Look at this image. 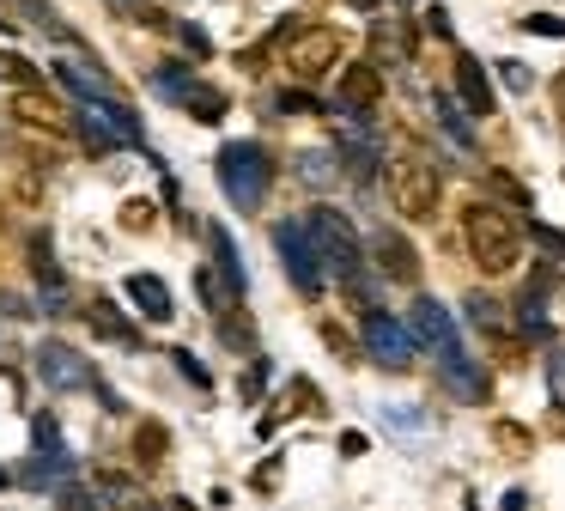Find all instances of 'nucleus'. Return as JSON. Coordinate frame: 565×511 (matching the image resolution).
Here are the masks:
<instances>
[{
	"label": "nucleus",
	"instance_id": "1",
	"mask_svg": "<svg viewBox=\"0 0 565 511\" xmlns=\"http://www.w3.org/2000/svg\"><path fill=\"white\" fill-rule=\"evenodd\" d=\"M462 238H468V256L487 268V274H511L517 256H523L529 226H517V219H511L505 207H493V201H474V207L462 213Z\"/></svg>",
	"mask_w": 565,
	"mask_h": 511
},
{
	"label": "nucleus",
	"instance_id": "2",
	"mask_svg": "<svg viewBox=\"0 0 565 511\" xmlns=\"http://www.w3.org/2000/svg\"><path fill=\"white\" fill-rule=\"evenodd\" d=\"M219 189L237 213H256L274 189V159L262 140H225L219 146Z\"/></svg>",
	"mask_w": 565,
	"mask_h": 511
},
{
	"label": "nucleus",
	"instance_id": "3",
	"mask_svg": "<svg viewBox=\"0 0 565 511\" xmlns=\"http://www.w3.org/2000/svg\"><path fill=\"white\" fill-rule=\"evenodd\" d=\"M274 256L286 262V280L298 286V299H322V280H329V262H322L310 219H280L274 226Z\"/></svg>",
	"mask_w": 565,
	"mask_h": 511
},
{
	"label": "nucleus",
	"instance_id": "4",
	"mask_svg": "<svg viewBox=\"0 0 565 511\" xmlns=\"http://www.w3.org/2000/svg\"><path fill=\"white\" fill-rule=\"evenodd\" d=\"M304 219H310V238H316L322 262H329V274H335V280H353V274L365 268V250H359L353 219H347L341 207H310Z\"/></svg>",
	"mask_w": 565,
	"mask_h": 511
},
{
	"label": "nucleus",
	"instance_id": "5",
	"mask_svg": "<svg viewBox=\"0 0 565 511\" xmlns=\"http://www.w3.org/2000/svg\"><path fill=\"white\" fill-rule=\"evenodd\" d=\"M389 207L401 213V219H432L438 213V171L426 165V159H414V153H401V159H389Z\"/></svg>",
	"mask_w": 565,
	"mask_h": 511
},
{
	"label": "nucleus",
	"instance_id": "6",
	"mask_svg": "<svg viewBox=\"0 0 565 511\" xmlns=\"http://www.w3.org/2000/svg\"><path fill=\"white\" fill-rule=\"evenodd\" d=\"M359 335H365V353L383 365V372H408V365H414V353H420L414 323H401V317H389V311H365Z\"/></svg>",
	"mask_w": 565,
	"mask_h": 511
},
{
	"label": "nucleus",
	"instance_id": "7",
	"mask_svg": "<svg viewBox=\"0 0 565 511\" xmlns=\"http://www.w3.org/2000/svg\"><path fill=\"white\" fill-rule=\"evenodd\" d=\"M31 365H37L43 390H55V396H86L92 390V359L79 347H67V341H37Z\"/></svg>",
	"mask_w": 565,
	"mask_h": 511
},
{
	"label": "nucleus",
	"instance_id": "8",
	"mask_svg": "<svg viewBox=\"0 0 565 511\" xmlns=\"http://www.w3.org/2000/svg\"><path fill=\"white\" fill-rule=\"evenodd\" d=\"M79 122H86V146L92 153H116V146H140V122L128 104L116 98H92V104H79Z\"/></svg>",
	"mask_w": 565,
	"mask_h": 511
},
{
	"label": "nucleus",
	"instance_id": "9",
	"mask_svg": "<svg viewBox=\"0 0 565 511\" xmlns=\"http://www.w3.org/2000/svg\"><path fill=\"white\" fill-rule=\"evenodd\" d=\"M341 61V31L329 25H304L298 37H286V73L292 80H322Z\"/></svg>",
	"mask_w": 565,
	"mask_h": 511
},
{
	"label": "nucleus",
	"instance_id": "10",
	"mask_svg": "<svg viewBox=\"0 0 565 511\" xmlns=\"http://www.w3.org/2000/svg\"><path fill=\"white\" fill-rule=\"evenodd\" d=\"M341 165L353 171V183H377L383 177V134L371 128V116H353L341 110Z\"/></svg>",
	"mask_w": 565,
	"mask_h": 511
},
{
	"label": "nucleus",
	"instance_id": "11",
	"mask_svg": "<svg viewBox=\"0 0 565 511\" xmlns=\"http://www.w3.org/2000/svg\"><path fill=\"white\" fill-rule=\"evenodd\" d=\"M438 384L450 390V402H468V408H480V402L493 396V378H487V365H480V359H468L462 347L438 353Z\"/></svg>",
	"mask_w": 565,
	"mask_h": 511
},
{
	"label": "nucleus",
	"instance_id": "12",
	"mask_svg": "<svg viewBox=\"0 0 565 511\" xmlns=\"http://www.w3.org/2000/svg\"><path fill=\"white\" fill-rule=\"evenodd\" d=\"M371 262H377V274L383 280H401V286H420V250L401 238V232H371Z\"/></svg>",
	"mask_w": 565,
	"mask_h": 511
},
{
	"label": "nucleus",
	"instance_id": "13",
	"mask_svg": "<svg viewBox=\"0 0 565 511\" xmlns=\"http://www.w3.org/2000/svg\"><path fill=\"white\" fill-rule=\"evenodd\" d=\"M408 323H414L420 347H432V353H450V347H462V335H456V317H450V311L432 299V292H420V299H414Z\"/></svg>",
	"mask_w": 565,
	"mask_h": 511
},
{
	"label": "nucleus",
	"instance_id": "14",
	"mask_svg": "<svg viewBox=\"0 0 565 511\" xmlns=\"http://www.w3.org/2000/svg\"><path fill=\"white\" fill-rule=\"evenodd\" d=\"M377 98H383V73H377V61H353V67L341 73V86H335V110L371 116Z\"/></svg>",
	"mask_w": 565,
	"mask_h": 511
},
{
	"label": "nucleus",
	"instance_id": "15",
	"mask_svg": "<svg viewBox=\"0 0 565 511\" xmlns=\"http://www.w3.org/2000/svg\"><path fill=\"white\" fill-rule=\"evenodd\" d=\"M13 481H19V487H31V493H49V487L73 481V457H67V451H37V457L13 463Z\"/></svg>",
	"mask_w": 565,
	"mask_h": 511
},
{
	"label": "nucleus",
	"instance_id": "16",
	"mask_svg": "<svg viewBox=\"0 0 565 511\" xmlns=\"http://www.w3.org/2000/svg\"><path fill=\"white\" fill-rule=\"evenodd\" d=\"M456 98H462L474 116H493V104H499L493 86H487V67H480V55H468V49L456 55Z\"/></svg>",
	"mask_w": 565,
	"mask_h": 511
},
{
	"label": "nucleus",
	"instance_id": "17",
	"mask_svg": "<svg viewBox=\"0 0 565 511\" xmlns=\"http://www.w3.org/2000/svg\"><path fill=\"white\" fill-rule=\"evenodd\" d=\"M7 116H13V122H25V128H43V134H55V128H61V104H55L49 92H37V86H19V92H13V104H7Z\"/></svg>",
	"mask_w": 565,
	"mask_h": 511
},
{
	"label": "nucleus",
	"instance_id": "18",
	"mask_svg": "<svg viewBox=\"0 0 565 511\" xmlns=\"http://www.w3.org/2000/svg\"><path fill=\"white\" fill-rule=\"evenodd\" d=\"M195 292H201V305L213 311V317H225V311H237V299H244V286H237L219 262H207V268H195Z\"/></svg>",
	"mask_w": 565,
	"mask_h": 511
},
{
	"label": "nucleus",
	"instance_id": "19",
	"mask_svg": "<svg viewBox=\"0 0 565 511\" xmlns=\"http://www.w3.org/2000/svg\"><path fill=\"white\" fill-rule=\"evenodd\" d=\"M432 110H438V128H444V140L456 146V153H474V110L456 98V92H432Z\"/></svg>",
	"mask_w": 565,
	"mask_h": 511
},
{
	"label": "nucleus",
	"instance_id": "20",
	"mask_svg": "<svg viewBox=\"0 0 565 511\" xmlns=\"http://www.w3.org/2000/svg\"><path fill=\"white\" fill-rule=\"evenodd\" d=\"M414 25L408 19H389V25H371V61H408L414 55Z\"/></svg>",
	"mask_w": 565,
	"mask_h": 511
},
{
	"label": "nucleus",
	"instance_id": "21",
	"mask_svg": "<svg viewBox=\"0 0 565 511\" xmlns=\"http://www.w3.org/2000/svg\"><path fill=\"white\" fill-rule=\"evenodd\" d=\"M201 92V80L183 67V61H165V67H152V98H165V104H183L189 110V98Z\"/></svg>",
	"mask_w": 565,
	"mask_h": 511
},
{
	"label": "nucleus",
	"instance_id": "22",
	"mask_svg": "<svg viewBox=\"0 0 565 511\" xmlns=\"http://www.w3.org/2000/svg\"><path fill=\"white\" fill-rule=\"evenodd\" d=\"M128 299L152 317V323H171V292H165V280H158V274H128Z\"/></svg>",
	"mask_w": 565,
	"mask_h": 511
},
{
	"label": "nucleus",
	"instance_id": "23",
	"mask_svg": "<svg viewBox=\"0 0 565 511\" xmlns=\"http://www.w3.org/2000/svg\"><path fill=\"white\" fill-rule=\"evenodd\" d=\"M165 457H171V432L158 426V420H140L134 426V463L146 475H158V469H165Z\"/></svg>",
	"mask_w": 565,
	"mask_h": 511
},
{
	"label": "nucleus",
	"instance_id": "24",
	"mask_svg": "<svg viewBox=\"0 0 565 511\" xmlns=\"http://www.w3.org/2000/svg\"><path fill=\"white\" fill-rule=\"evenodd\" d=\"M55 80L79 98V104H92V98H110V80H104V67H79V61H55Z\"/></svg>",
	"mask_w": 565,
	"mask_h": 511
},
{
	"label": "nucleus",
	"instance_id": "25",
	"mask_svg": "<svg viewBox=\"0 0 565 511\" xmlns=\"http://www.w3.org/2000/svg\"><path fill=\"white\" fill-rule=\"evenodd\" d=\"M201 238H207V250H213V262L237 280V286H250V268H244V256H237V244H231V232L225 226H213V219H201Z\"/></svg>",
	"mask_w": 565,
	"mask_h": 511
},
{
	"label": "nucleus",
	"instance_id": "26",
	"mask_svg": "<svg viewBox=\"0 0 565 511\" xmlns=\"http://www.w3.org/2000/svg\"><path fill=\"white\" fill-rule=\"evenodd\" d=\"M98 487H104V499H110V511H171V505H158V499H146L128 475H98Z\"/></svg>",
	"mask_w": 565,
	"mask_h": 511
},
{
	"label": "nucleus",
	"instance_id": "27",
	"mask_svg": "<svg viewBox=\"0 0 565 511\" xmlns=\"http://www.w3.org/2000/svg\"><path fill=\"white\" fill-rule=\"evenodd\" d=\"M92 329H98L104 341H116V347H146V335H140V329H128V317H122L110 299H98V305H92Z\"/></svg>",
	"mask_w": 565,
	"mask_h": 511
},
{
	"label": "nucleus",
	"instance_id": "28",
	"mask_svg": "<svg viewBox=\"0 0 565 511\" xmlns=\"http://www.w3.org/2000/svg\"><path fill=\"white\" fill-rule=\"evenodd\" d=\"M292 171H298V183H310V189H335V183H341V159H335V153H298Z\"/></svg>",
	"mask_w": 565,
	"mask_h": 511
},
{
	"label": "nucleus",
	"instance_id": "29",
	"mask_svg": "<svg viewBox=\"0 0 565 511\" xmlns=\"http://www.w3.org/2000/svg\"><path fill=\"white\" fill-rule=\"evenodd\" d=\"M462 311H468V323H474L480 335H505V305H499V299H487V292H468Z\"/></svg>",
	"mask_w": 565,
	"mask_h": 511
},
{
	"label": "nucleus",
	"instance_id": "30",
	"mask_svg": "<svg viewBox=\"0 0 565 511\" xmlns=\"http://www.w3.org/2000/svg\"><path fill=\"white\" fill-rule=\"evenodd\" d=\"M517 329H523L529 341H553V329H547V311H541V286H529L523 299H517Z\"/></svg>",
	"mask_w": 565,
	"mask_h": 511
},
{
	"label": "nucleus",
	"instance_id": "31",
	"mask_svg": "<svg viewBox=\"0 0 565 511\" xmlns=\"http://www.w3.org/2000/svg\"><path fill=\"white\" fill-rule=\"evenodd\" d=\"M341 292L359 305V311H377V299H383V274H371V268H359L353 280H341Z\"/></svg>",
	"mask_w": 565,
	"mask_h": 511
},
{
	"label": "nucleus",
	"instance_id": "32",
	"mask_svg": "<svg viewBox=\"0 0 565 511\" xmlns=\"http://www.w3.org/2000/svg\"><path fill=\"white\" fill-rule=\"evenodd\" d=\"M268 378H274V365H268V359H250V372L237 378V402H250V408H256V402L268 396Z\"/></svg>",
	"mask_w": 565,
	"mask_h": 511
},
{
	"label": "nucleus",
	"instance_id": "33",
	"mask_svg": "<svg viewBox=\"0 0 565 511\" xmlns=\"http://www.w3.org/2000/svg\"><path fill=\"white\" fill-rule=\"evenodd\" d=\"M219 335H225L231 353H250V347H256V329H250L244 311H225V317H219Z\"/></svg>",
	"mask_w": 565,
	"mask_h": 511
},
{
	"label": "nucleus",
	"instance_id": "34",
	"mask_svg": "<svg viewBox=\"0 0 565 511\" xmlns=\"http://www.w3.org/2000/svg\"><path fill=\"white\" fill-rule=\"evenodd\" d=\"M116 219H122L128 232H152V226H158V207L134 195V201H122V207H116Z\"/></svg>",
	"mask_w": 565,
	"mask_h": 511
},
{
	"label": "nucleus",
	"instance_id": "35",
	"mask_svg": "<svg viewBox=\"0 0 565 511\" xmlns=\"http://www.w3.org/2000/svg\"><path fill=\"white\" fill-rule=\"evenodd\" d=\"M487 189H493V201H505V207H529V189H523L511 171H487Z\"/></svg>",
	"mask_w": 565,
	"mask_h": 511
},
{
	"label": "nucleus",
	"instance_id": "36",
	"mask_svg": "<svg viewBox=\"0 0 565 511\" xmlns=\"http://www.w3.org/2000/svg\"><path fill=\"white\" fill-rule=\"evenodd\" d=\"M31 445H37V451H61V420H55L49 408L31 414Z\"/></svg>",
	"mask_w": 565,
	"mask_h": 511
},
{
	"label": "nucleus",
	"instance_id": "37",
	"mask_svg": "<svg viewBox=\"0 0 565 511\" xmlns=\"http://www.w3.org/2000/svg\"><path fill=\"white\" fill-rule=\"evenodd\" d=\"M55 505H61V511H98V499L79 487V481H61V487H55Z\"/></svg>",
	"mask_w": 565,
	"mask_h": 511
},
{
	"label": "nucleus",
	"instance_id": "38",
	"mask_svg": "<svg viewBox=\"0 0 565 511\" xmlns=\"http://www.w3.org/2000/svg\"><path fill=\"white\" fill-rule=\"evenodd\" d=\"M189 116H195V122H219V116H225V92H195V98H189Z\"/></svg>",
	"mask_w": 565,
	"mask_h": 511
},
{
	"label": "nucleus",
	"instance_id": "39",
	"mask_svg": "<svg viewBox=\"0 0 565 511\" xmlns=\"http://www.w3.org/2000/svg\"><path fill=\"white\" fill-rule=\"evenodd\" d=\"M523 31H529V37H553V43H565V19H559V13H529Z\"/></svg>",
	"mask_w": 565,
	"mask_h": 511
},
{
	"label": "nucleus",
	"instance_id": "40",
	"mask_svg": "<svg viewBox=\"0 0 565 511\" xmlns=\"http://www.w3.org/2000/svg\"><path fill=\"white\" fill-rule=\"evenodd\" d=\"M171 359H177V372H183V378H189V384H195V390H213V378H207V365H201V359H195V353H189V347H177V353H171Z\"/></svg>",
	"mask_w": 565,
	"mask_h": 511
},
{
	"label": "nucleus",
	"instance_id": "41",
	"mask_svg": "<svg viewBox=\"0 0 565 511\" xmlns=\"http://www.w3.org/2000/svg\"><path fill=\"white\" fill-rule=\"evenodd\" d=\"M529 238H535V250H541V256L565 262V232H553V226H529Z\"/></svg>",
	"mask_w": 565,
	"mask_h": 511
},
{
	"label": "nucleus",
	"instance_id": "42",
	"mask_svg": "<svg viewBox=\"0 0 565 511\" xmlns=\"http://www.w3.org/2000/svg\"><path fill=\"white\" fill-rule=\"evenodd\" d=\"M499 80H505L511 92H535V73H529L523 61H499Z\"/></svg>",
	"mask_w": 565,
	"mask_h": 511
},
{
	"label": "nucleus",
	"instance_id": "43",
	"mask_svg": "<svg viewBox=\"0 0 565 511\" xmlns=\"http://www.w3.org/2000/svg\"><path fill=\"white\" fill-rule=\"evenodd\" d=\"M177 37H183V49H189L195 61H207V55H213V37H207L201 25H177Z\"/></svg>",
	"mask_w": 565,
	"mask_h": 511
},
{
	"label": "nucleus",
	"instance_id": "44",
	"mask_svg": "<svg viewBox=\"0 0 565 511\" xmlns=\"http://www.w3.org/2000/svg\"><path fill=\"white\" fill-rule=\"evenodd\" d=\"M0 73H7V80H19V86H37V67H31L25 55H0Z\"/></svg>",
	"mask_w": 565,
	"mask_h": 511
},
{
	"label": "nucleus",
	"instance_id": "45",
	"mask_svg": "<svg viewBox=\"0 0 565 511\" xmlns=\"http://www.w3.org/2000/svg\"><path fill=\"white\" fill-rule=\"evenodd\" d=\"M426 31H432L438 43H450V37H456V31H450V13H444V7H426Z\"/></svg>",
	"mask_w": 565,
	"mask_h": 511
},
{
	"label": "nucleus",
	"instance_id": "46",
	"mask_svg": "<svg viewBox=\"0 0 565 511\" xmlns=\"http://www.w3.org/2000/svg\"><path fill=\"white\" fill-rule=\"evenodd\" d=\"M274 104H280V110H322V104H316L310 92H298V86H286V92H280Z\"/></svg>",
	"mask_w": 565,
	"mask_h": 511
},
{
	"label": "nucleus",
	"instance_id": "47",
	"mask_svg": "<svg viewBox=\"0 0 565 511\" xmlns=\"http://www.w3.org/2000/svg\"><path fill=\"white\" fill-rule=\"evenodd\" d=\"M322 341H329V347H335L341 359H353V341L341 335V323H322Z\"/></svg>",
	"mask_w": 565,
	"mask_h": 511
},
{
	"label": "nucleus",
	"instance_id": "48",
	"mask_svg": "<svg viewBox=\"0 0 565 511\" xmlns=\"http://www.w3.org/2000/svg\"><path fill=\"white\" fill-rule=\"evenodd\" d=\"M553 98H559V116H565V73H559V86H553Z\"/></svg>",
	"mask_w": 565,
	"mask_h": 511
},
{
	"label": "nucleus",
	"instance_id": "49",
	"mask_svg": "<svg viewBox=\"0 0 565 511\" xmlns=\"http://www.w3.org/2000/svg\"><path fill=\"white\" fill-rule=\"evenodd\" d=\"M347 7H359V13H371V7H377V0H347Z\"/></svg>",
	"mask_w": 565,
	"mask_h": 511
},
{
	"label": "nucleus",
	"instance_id": "50",
	"mask_svg": "<svg viewBox=\"0 0 565 511\" xmlns=\"http://www.w3.org/2000/svg\"><path fill=\"white\" fill-rule=\"evenodd\" d=\"M0 487H19V481H13V469H0Z\"/></svg>",
	"mask_w": 565,
	"mask_h": 511
},
{
	"label": "nucleus",
	"instance_id": "51",
	"mask_svg": "<svg viewBox=\"0 0 565 511\" xmlns=\"http://www.w3.org/2000/svg\"><path fill=\"white\" fill-rule=\"evenodd\" d=\"M401 7H414V0H401Z\"/></svg>",
	"mask_w": 565,
	"mask_h": 511
}]
</instances>
